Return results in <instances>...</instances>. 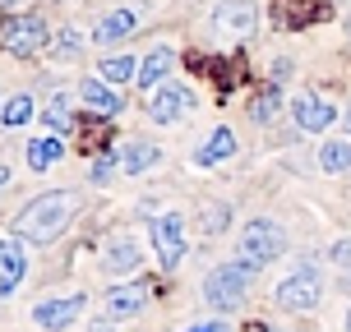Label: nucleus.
Wrapping results in <instances>:
<instances>
[{
    "instance_id": "12",
    "label": "nucleus",
    "mask_w": 351,
    "mask_h": 332,
    "mask_svg": "<svg viewBox=\"0 0 351 332\" xmlns=\"http://www.w3.org/2000/svg\"><path fill=\"white\" fill-rule=\"evenodd\" d=\"M28 272V259H23V249L14 240H0V296H10L19 281Z\"/></svg>"
},
{
    "instance_id": "26",
    "label": "nucleus",
    "mask_w": 351,
    "mask_h": 332,
    "mask_svg": "<svg viewBox=\"0 0 351 332\" xmlns=\"http://www.w3.org/2000/svg\"><path fill=\"white\" fill-rule=\"evenodd\" d=\"M47 125H51V129H70V111H65V97H56V102L47 106Z\"/></svg>"
},
{
    "instance_id": "8",
    "label": "nucleus",
    "mask_w": 351,
    "mask_h": 332,
    "mask_svg": "<svg viewBox=\"0 0 351 332\" xmlns=\"http://www.w3.org/2000/svg\"><path fill=\"white\" fill-rule=\"evenodd\" d=\"M79 309H84V296H60V300H42L33 309V323L47 332H65L79 318Z\"/></svg>"
},
{
    "instance_id": "3",
    "label": "nucleus",
    "mask_w": 351,
    "mask_h": 332,
    "mask_svg": "<svg viewBox=\"0 0 351 332\" xmlns=\"http://www.w3.org/2000/svg\"><path fill=\"white\" fill-rule=\"evenodd\" d=\"M0 47L10 55H37L47 47V23L37 14H19V18H5L0 23Z\"/></svg>"
},
{
    "instance_id": "1",
    "label": "nucleus",
    "mask_w": 351,
    "mask_h": 332,
    "mask_svg": "<svg viewBox=\"0 0 351 332\" xmlns=\"http://www.w3.org/2000/svg\"><path fill=\"white\" fill-rule=\"evenodd\" d=\"M70 217H74V194H65V190L37 194L33 203L19 212L14 235L19 240H33V245H51L56 235L70 227Z\"/></svg>"
},
{
    "instance_id": "32",
    "label": "nucleus",
    "mask_w": 351,
    "mask_h": 332,
    "mask_svg": "<svg viewBox=\"0 0 351 332\" xmlns=\"http://www.w3.org/2000/svg\"><path fill=\"white\" fill-rule=\"evenodd\" d=\"M0 5H19V0H0Z\"/></svg>"
},
{
    "instance_id": "7",
    "label": "nucleus",
    "mask_w": 351,
    "mask_h": 332,
    "mask_svg": "<svg viewBox=\"0 0 351 332\" xmlns=\"http://www.w3.org/2000/svg\"><path fill=\"white\" fill-rule=\"evenodd\" d=\"M190 111H194V92L180 88V84H162L158 92H153V102H148V116L158 125H171V120H180V116H190Z\"/></svg>"
},
{
    "instance_id": "14",
    "label": "nucleus",
    "mask_w": 351,
    "mask_h": 332,
    "mask_svg": "<svg viewBox=\"0 0 351 332\" xmlns=\"http://www.w3.org/2000/svg\"><path fill=\"white\" fill-rule=\"evenodd\" d=\"M176 65V55L167 51V47H158V51H148L143 55V65H139V88H158L167 74H171Z\"/></svg>"
},
{
    "instance_id": "5",
    "label": "nucleus",
    "mask_w": 351,
    "mask_h": 332,
    "mask_svg": "<svg viewBox=\"0 0 351 332\" xmlns=\"http://www.w3.org/2000/svg\"><path fill=\"white\" fill-rule=\"evenodd\" d=\"M319 296H324V281H319V272H291V277L278 286V309H287V314H310L319 305Z\"/></svg>"
},
{
    "instance_id": "22",
    "label": "nucleus",
    "mask_w": 351,
    "mask_h": 332,
    "mask_svg": "<svg viewBox=\"0 0 351 332\" xmlns=\"http://www.w3.org/2000/svg\"><path fill=\"white\" fill-rule=\"evenodd\" d=\"M278 111H282V97L273 92V88H263L259 97H250V116H254L259 125H268L273 116H278Z\"/></svg>"
},
{
    "instance_id": "17",
    "label": "nucleus",
    "mask_w": 351,
    "mask_h": 332,
    "mask_svg": "<svg viewBox=\"0 0 351 332\" xmlns=\"http://www.w3.org/2000/svg\"><path fill=\"white\" fill-rule=\"evenodd\" d=\"M60 157H65V143L56 139V134L28 143V166H33V171H47V166H51V162H60Z\"/></svg>"
},
{
    "instance_id": "20",
    "label": "nucleus",
    "mask_w": 351,
    "mask_h": 332,
    "mask_svg": "<svg viewBox=\"0 0 351 332\" xmlns=\"http://www.w3.org/2000/svg\"><path fill=\"white\" fill-rule=\"evenodd\" d=\"M319 166H324V171H351V143L328 139L319 148Z\"/></svg>"
},
{
    "instance_id": "31",
    "label": "nucleus",
    "mask_w": 351,
    "mask_h": 332,
    "mask_svg": "<svg viewBox=\"0 0 351 332\" xmlns=\"http://www.w3.org/2000/svg\"><path fill=\"white\" fill-rule=\"evenodd\" d=\"M5 180H10V171H5V166H0V185H5Z\"/></svg>"
},
{
    "instance_id": "16",
    "label": "nucleus",
    "mask_w": 351,
    "mask_h": 332,
    "mask_svg": "<svg viewBox=\"0 0 351 332\" xmlns=\"http://www.w3.org/2000/svg\"><path fill=\"white\" fill-rule=\"evenodd\" d=\"M231 153H236V134H231L227 125H222V129H213L208 139H204V148H199V166H213V162H227Z\"/></svg>"
},
{
    "instance_id": "28",
    "label": "nucleus",
    "mask_w": 351,
    "mask_h": 332,
    "mask_svg": "<svg viewBox=\"0 0 351 332\" xmlns=\"http://www.w3.org/2000/svg\"><path fill=\"white\" fill-rule=\"evenodd\" d=\"M328 259H333V263H342V268H351V240H337V245L328 249Z\"/></svg>"
},
{
    "instance_id": "24",
    "label": "nucleus",
    "mask_w": 351,
    "mask_h": 332,
    "mask_svg": "<svg viewBox=\"0 0 351 332\" xmlns=\"http://www.w3.org/2000/svg\"><path fill=\"white\" fill-rule=\"evenodd\" d=\"M51 47H56V55H60V60H74V55L84 51V33H74V28H65V33L56 37Z\"/></svg>"
},
{
    "instance_id": "10",
    "label": "nucleus",
    "mask_w": 351,
    "mask_h": 332,
    "mask_svg": "<svg viewBox=\"0 0 351 332\" xmlns=\"http://www.w3.org/2000/svg\"><path fill=\"white\" fill-rule=\"evenodd\" d=\"M291 116H296V125L300 129H310V134H319V129H328V125H333V106L328 102H319V97H296V102H291Z\"/></svg>"
},
{
    "instance_id": "30",
    "label": "nucleus",
    "mask_w": 351,
    "mask_h": 332,
    "mask_svg": "<svg viewBox=\"0 0 351 332\" xmlns=\"http://www.w3.org/2000/svg\"><path fill=\"white\" fill-rule=\"evenodd\" d=\"M88 332H111V323H106V318H102V323H93V328H88Z\"/></svg>"
},
{
    "instance_id": "27",
    "label": "nucleus",
    "mask_w": 351,
    "mask_h": 332,
    "mask_svg": "<svg viewBox=\"0 0 351 332\" xmlns=\"http://www.w3.org/2000/svg\"><path fill=\"white\" fill-rule=\"evenodd\" d=\"M111 171H116V162H111V157H97V162H93V180H97V185H106V180H111Z\"/></svg>"
},
{
    "instance_id": "11",
    "label": "nucleus",
    "mask_w": 351,
    "mask_h": 332,
    "mask_svg": "<svg viewBox=\"0 0 351 332\" xmlns=\"http://www.w3.org/2000/svg\"><path fill=\"white\" fill-rule=\"evenodd\" d=\"M79 97H84V106H93L97 116H106V120L121 111V92H116L111 84H102V79H84V84H79Z\"/></svg>"
},
{
    "instance_id": "25",
    "label": "nucleus",
    "mask_w": 351,
    "mask_h": 332,
    "mask_svg": "<svg viewBox=\"0 0 351 332\" xmlns=\"http://www.w3.org/2000/svg\"><path fill=\"white\" fill-rule=\"evenodd\" d=\"M227 217H231V208H227V203L208 208V212H204V235H217V231H227Z\"/></svg>"
},
{
    "instance_id": "29",
    "label": "nucleus",
    "mask_w": 351,
    "mask_h": 332,
    "mask_svg": "<svg viewBox=\"0 0 351 332\" xmlns=\"http://www.w3.org/2000/svg\"><path fill=\"white\" fill-rule=\"evenodd\" d=\"M190 332H231V328H222V323H199V328H190Z\"/></svg>"
},
{
    "instance_id": "21",
    "label": "nucleus",
    "mask_w": 351,
    "mask_h": 332,
    "mask_svg": "<svg viewBox=\"0 0 351 332\" xmlns=\"http://www.w3.org/2000/svg\"><path fill=\"white\" fill-rule=\"evenodd\" d=\"M153 162H158V148H153V143H130V148H125V153H121V166H125V171H130V175L148 171Z\"/></svg>"
},
{
    "instance_id": "23",
    "label": "nucleus",
    "mask_w": 351,
    "mask_h": 332,
    "mask_svg": "<svg viewBox=\"0 0 351 332\" xmlns=\"http://www.w3.org/2000/svg\"><path fill=\"white\" fill-rule=\"evenodd\" d=\"M33 97H10V102H5V111H0V120L5 125H23V120H33Z\"/></svg>"
},
{
    "instance_id": "4",
    "label": "nucleus",
    "mask_w": 351,
    "mask_h": 332,
    "mask_svg": "<svg viewBox=\"0 0 351 332\" xmlns=\"http://www.w3.org/2000/svg\"><path fill=\"white\" fill-rule=\"evenodd\" d=\"M282 249H287V231L278 227V222H250L245 235H241V259L245 263H268V259H278Z\"/></svg>"
},
{
    "instance_id": "18",
    "label": "nucleus",
    "mask_w": 351,
    "mask_h": 332,
    "mask_svg": "<svg viewBox=\"0 0 351 332\" xmlns=\"http://www.w3.org/2000/svg\"><path fill=\"white\" fill-rule=\"evenodd\" d=\"M134 10H111V14L102 18V23H97V42H121V37H130V28H134Z\"/></svg>"
},
{
    "instance_id": "2",
    "label": "nucleus",
    "mask_w": 351,
    "mask_h": 332,
    "mask_svg": "<svg viewBox=\"0 0 351 332\" xmlns=\"http://www.w3.org/2000/svg\"><path fill=\"white\" fill-rule=\"evenodd\" d=\"M259 268L254 263H222V268H213L208 277H204V300H208L213 309H236L250 291V277H254Z\"/></svg>"
},
{
    "instance_id": "15",
    "label": "nucleus",
    "mask_w": 351,
    "mask_h": 332,
    "mask_svg": "<svg viewBox=\"0 0 351 332\" xmlns=\"http://www.w3.org/2000/svg\"><path fill=\"white\" fill-rule=\"evenodd\" d=\"M102 263H106V272L125 277V272H134V268H139V245H134V240H111Z\"/></svg>"
},
{
    "instance_id": "34",
    "label": "nucleus",
    "mask_w": 351,
    "mask_h": 332,
    "mask_svg": "<svg viewBox=\"0 0 351 332\" xmlns=\"http://www.w3.org/2000/svg\"><path fill=\"white\" fill-rule=\"evenodd\" d=\"M347 332H351V314H347Z\"/></svg>"
},
{
    "instance_id": "33",
    "label": "nucleus",
    "mask_w": 351,
    "mask_h": 332,
    "mask_svg": "<svg viewBox=\"0 0 351 332\" xmlns=\"http://www.w3.org/2000/svg\"><path fill=\"white\" fill-rule=\"evenodd\" d=\"M250 332H268V328H250Z\"/></svg>"
},
{
    "instance_id": "13",
    "label": "nucleus",
    "mask_w": 351,
    "mask_h": 332,
    "mask_svg": "<svg viewBox=\"0 0 351 332\" xmlns=\"http://www.w3.org/2000/svg\"><path fill=\"white\" fill-rule=\"evenodd\" d=\"M143 286H116V291H106V318H130L143 309Z\"/></svg>"
},
{
    "instance_id": "6",
    "label": "nucleus",
    "mask_w": 351,
    "mask_h": 332,
    "mask_svg": "<svg viewBox=\"0 0 351 332\" xmlns=\"http://www.w3.org/2000/svg\"><path fill=\"white\" fill-rule=\"evenodd\" d=\"M153 245H158V259L167 268H176L185 259V222H180V212H162L153 222Z\"/></svg>"
},
{
    "instance_id": "19",
    "label": "nucleus",
    "mask_w": 351,
    "mask_h": 332,
    "mask_svg": "<svg viewBox=\"0 0 351 332\" xmlns=\"http://www.w3.org/2000/svg\"><path fill=\"white\" fill-rule=\"evenodd\" d=\"M97 79L102 84H125V79H139V65L130 60V55H111V60H102V70H97Z\"/></svg>"
},
{
    "instance_id": "9",
    "label": "nucleus",
    "mask_w": 351,
    "mask_h": 332,
    "mask_svg": "<svg viewBox=\"0 0 351 332\" xmlns=\"http://www.w3.org/2000/svg\"><path fill=\"white\" fill-rule=\"evenodd\" d=\"M213 23H217V28H231V33H254L259 10H254V0H217Z\"/></svg>"
}]
</instances>
